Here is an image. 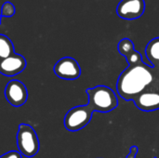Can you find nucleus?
Listing matches in <instances>:
<instances>
[{
    "mask_svg": "<svg viewBox=\"0 0 159 158\" xmlns=\"http://www.w3.org/2000/svg\"><path fill=\"white\" fill-rule=\"evenodd\" d=\"M117 49L129 63L116 83L117 93L123 100L133 101L143 91L159 90V71L143 61L142 54L135 50L129 38L121 39Z\"/></svg>",
    "mask_w": 159,
    "mask_h": 158,
    "instance_id": "nucleus-1",
    "label": "nucleus"
},
{
    "mask_svg": "<svg viewBox=\"0 0 159 158\" xmlns=\"http://www.w3.org/2000/svg\"><path fill=\"white\" fill-rule=\"evenodd\" d=\"M89 102L88 106L94 112L109 113L118 106V99L115 91L107 86H96L86 90Z\"/></svg>",
    "mask_w": 159,
    "mask_h": 158,
    "instance_id": "nucleus-2",
    "label": "nucleus"
},
{
    "mask_svg": "<svg viewBox=\"0 0 159 158\" xmlns=\"http://www.w3.org/2000/svg\"><path fill=\"white\" fill-rule=\"evenodd\" d=\"M17 146L21 156L33 157L40 148L39 140L34 129L28 124H20L17 132Z\"/></svg>",
    "mask_w": 159,
    "mask_h": 158,
    "instance_id": "nucleus-3",
    "label": "nucleus"
},
{
    "mask_svg": "<svg viewBox=\"0 0 159 158\" xmlns=\"http://www.w3.org/2000/svg\"><path fill=\"white\" fill-rule=\"evenodd\" d=\"M93 112L88 105L75 106L66 113L63 120L64 127L72 132L81 130L89 124Z\"/></svg>",
    "mask_w": 159,
    "mask_h": 158,
    "instance_id": "nucleus-4",
    "label": "nucleus"
},
{
    "mask_svg": "<svg viewBox=\"0 0 159 158\" xmlns=\"http://www.w3.org/2000/svg\"><path fill=\"white\" fill-rule=\"evenodd\" d=\"M53 71L59 78L65 80H75L81 75L80 65L77 61L72 57H63L60 59L55 63Z\"/></svg>",
    "mask_w": 159,
    "mask_h": 158,
    "instance_id": "nucleus-5",
    "label": "nucleus"
},
{
    "mask_svg": "<svg viewBox=\"0 0 159 158\" xmlns=\"http://www.w3.org/2000/svg\"><path fill=\"white\" fill-rule=\"evenodd\" d=\"M5 98L13 107L22 106L28 99L26 86L19 80H10L5 88Z\"/></svg>",
    "mask_w": 159,
    "mask_h": 158,
    "instance_id": "nucleus-6",
    "label": "nucleus"
},
{
    "mask_svg": "<svg viewBox=\"0 0 159 158\" xmlns=\"http://www.w3.org/2000/svg\"><path fill=\"white\" fill-rule=\"evenodd\" d=\"M144 11V0H121L116 7L118 17L127 20H133L141 18Z\"/></svg>",
    "mask_w": 159,
    "mask_h": 158,
    "instance_id": "nucleus-7",
    "label": "nucleus"
},
{
    "mask_svg": "<svg viewBox=\"0 0 159 158\" xmlns=\"http://www.w3.org/2000/svg\"><path fill=\"white\" fill-rule=\"evenodd\" d=\"M26 64V60L23 56L14 53L0 61V74L7 77L15 76L24 71Z\"/></svg>",
    "mask_w": 159,
    "mask_h": 158,
    "instance_id": "nucleus-8",
    "label": "nucleus"
},
{
    "mask_svg": "<svg viewBox=\"0 0 159 158\" xmlns=\"http://www.w3.org/2000/svg\"><path fill=\"white\" fill-rule=\"evenodd\" d=\"M141 111L152 112L159 109V90H146L138 95L133 101Z\"/></svg>",
    "mask_w": 159,
    "mask_h": 158,
    "instance_id": "nucleus-9",
    "label": "nucleus"
},
{
    "mask_svg": "<svg viewBox=\"0 0 159 158\" xmlns=\"http://www.w3.org/2000/svg\"><path fill=\"white\" fill-rule=\"evenodd\" d=\"M145 55L149 63L159 71V37L149 41L145 48Z\"/></svg>",
    "mask_w": 159,
    "mask_h": 158,
    "instance_id": "nucleus-10",
    "label": "nucleus"
},
{
    "mask_svg": "<svg viewBox=\"0 0 159 158\" xmlns=\"http://www.w3.org/2000/svg\"><path fill=\"white\" fill-rule=\"evenodd\" d=\"M15 53L14 45L11 40L5 34H0V61Z\"/></svg>",
    "mask_w": 159,
    "mask_h": 158,
    "instance_id": "nucleus-11",
    "label": "nucleus"
},
{
    "mask_svg": "<svg viewBox=\"0 0 159 158\" xmlns=\"http://www.w3.org/2000/svg\"><path fill=\"white\" fill-rule=\"evenodd\" d=\"M16 13V8L14 7V5L10 2H5L2 6L1 8V16L2 17H6V18H9L14 16V14Z\"/></svg>",
    "mask_w": 159,
    "mask_h": 158,
    "instance_id": "nucleus-12",
    "label": "nucleus"
},
{
    "mask_svg": "<svg viewBox=\"0 0 159 158\" xmlns=\"http://www.w3.org/2000/svg\"><path fill=\"white\" fill-rule=\"evenodd\" d=\"M0 158H22L21 157V154L20 152L17 151H10L7 152L6 154H4L3 156H1Z\"/></svg>",
    "mask_w": 159,
    "mask_h": 158,
    "instance_id": "nucleus-13",
    "label": "nucleus"
},
{
    "mask_svg": "<svg viewBox=\"0 0 159 158\" xmlns=\"http://www.w3.org/2000/svg\"><path fill=\"white\" fill-rule=\"evenodd\" d=\"M138 152H139V147L137 145L131 146L129 150V154L127 156V158H136Z\"/></svg>",
    "mask_w": 159,
    "mask_h": 158,
    "instance_id": "nucleus-14",
    "label": "nucleus"
},
{
    "mask_svg": "<svg viewBox=\"0 0 159 158\" xmlns=\"http://www.w3.org/2000/svg\"><path fill=\"white\" fill-rule=\"evenodd\" d=\"M1 18H2V16L0 15V24H1Z\"/></svg>",
    "mask_w": 159,
    "mask_h": 158,
    "instance_id": "nucleus-15",
    "label": "nucleus"
},
{
    "mask_svg": "<svg viewBox=\"0 0 159 158\" xmlns=\"http://www.w3.org/2000/svg\"><path fill=\"white\" fill-rule=\"evenodd\" d=\"M155 158H156V157H155Z\"/></svg>",
    "mask_w": 159,
    "mask_h": 158,
    "instance_id": "nucleus-16",
    "label": "nucleus"
}]
</instances>
